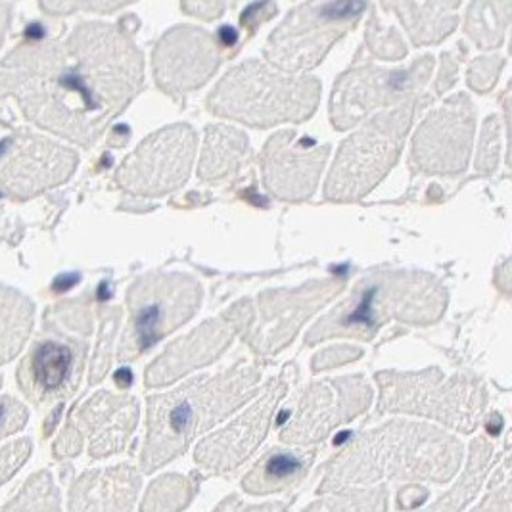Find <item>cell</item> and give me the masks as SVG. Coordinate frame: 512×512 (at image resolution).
Segmentation results:
<instances>
[{"mask_svg":"<svg viewBox=\"0 0 512 512\" xmlns=\"http://www.w3.org/2000/svg\"><path fill=\"white\" fill-rule=\"evenodd\" d=\"M317 102V81L280 77L256 60L231 71L210 98L215 114L257 127L305 119L315 112Z\"/></svg>","mask_w":512,"mask_h":512,"instance_id":"cell-5","label":"cell"},{"mask_svg":"<svg viewBox=\"0 0 512 512\" xmlns=\"http://www.w3.org/2000/svg\"><path fill=\"white\" fill-rule=\"evenodd\" d=\"M313 457L311 451L273 449L244 476L242 486L252 495H271L292 488L307 474Z\"/></svg>","mask_w":512,"mask_h":512,"instance_id":"cell-23","label":"cell"},{"mask_svg":"<svg viewBox=\"0 0 512 512\" xmlns=\"http://www.w3.org/2000/svg\"><path fill=\"white\" fill-rule=\"evenodd\" d=\"M142 83V56L114 25L83 24L64 41L25 43L0 71V94L48 131L93 144Z\"/></svg>","mask_w":512,"mask_h":512,"instance_id":"cell-1","label":"cell"},{"mask_svg":"<svg viewBox=\"0 0 512 512\" xmlns=\"http://www.w3.org/2000/svg\"><path fill=\"white\" fill-rule=\"evenodd\" d=\"M472 512H511V480L505 478L501 488L491 491L484 503Z\"/></svg>","mask_w":512,"mask_h":512,"instance_id":"cell-33","label":"cell"},{"mask_svg":"<svg viewBox=\"0 0 512 512\" xmlns=\"http://www.w3.org/2000/svg\"><path fill=\"white\" fill-rule=\"evenodd\" d=\"M139 419V405L133 397L100 392L73 411L62 436L54 443L58 459L75 457L89 440V453L104 459L125 447Z\"/></svg>","mask_w":512,"mask_h":512,"instance_id":"cell-11","label":"cell"},{"mask_svg":"<svg viewBox=\"0 0 512 512\" xmlns=\"http://www.w3.org/2000/svg\"><path fill=\"white\" fill-rule=\"evenodd\" d=\"M284 394L286 382L279 378L271 384L269 392L261 397L248 413H244L240 419L234 420L233 424H229L227 428H223L221 432L213 434L198 445V465L208 468L210 472H227L242 465L265 438L269 420Z\"/></svg>","mask_w":512,"mask_h":512,"instance_id":"cell-15","label":"cell"},{"mask_svg":"<svg viewBox=\"0 0 512 512\" xmlns=\"http://www.w3.org/2000/svg\"><path fill=\"white\" fill-rule=\"evenodd\" d=\"M196 493V484L185 476L167 474L158 478L142 501L140 512H179L187 507Z\"/></svg>","mask_w":512,"mask_h":512,"instance_id":"cell-27","label":"cell"},{"mask_svg":"<svg viewBox=\"0 0 512 512\" xmlns=\"http://www.w3.org/2000/svg\"><path fill=\"white\" fill-rule=\"evenodd\" d=\"M246 150V137L227 127H213L208 146L204 148V158L200 165V175L204 179H215L231 171L234 163Z\"/></svg>","mask_w":512,"mask_h":512,"instance_id":"cell-26","label":"cell"},{"mask_svg":"<svg viewBox=\"0 0 512 512\" xmlns=\"http://www.w3.org/2000/svg\"><path fill=\"white\" fill-rule=\"evenodd\" d=\"M386 503V488L380 486L367 491L353 489L340 495H330L309 505L303 512H386Z\"/></svg>","mask_w":512,"mask_h":512,"instance_id":"cell-29","label":"cell"},{"mask_svg":"<svg viewBox=\"0 0 512 512\" xmlns=\"http://www.w3.org/2000/svg\"><path fill=\"white\" fill-rule=\"evenodd\" d=\"M491 449L493 447L486 440H476L472 443L470 463L466 466L465 476L459 480L455 488L445 493L436 505H432L424 512H459L468 501H472L478 489L482 488V482L491 466Z\"/></svg>","mask_w":512,"mask_h":512,"instance_id":"cell-25","label":"cell"},{"mask_svg":"<svg viewBox=\"0 0 512 512\" xmlns=\"http://www.w3.org/2000/svg\"><path fill=\"white\" fill-rule=\"evenodd\" d=\"M409 121L411 108L401 106L376 117L359 135L351 137L340 148L326 196L332 200H355L367 194L396 162Z\"/></svg>","mask_w":512,"mask_h":512,"instance_id":"cell-7","label":"cell"},{"mask_svg":"<svg viewBox=\"0 0 512 512\" xmlns=\"http://www.w3.org/2000/svg\"><path fill=\"white\" fill-rule=\"evenodd\" d=\"M242 321L244 311L240 307H234L223 319H215L208 325L196 328L192 334L167 348L162 357L150 365L146 373V384L163 386L181 378L192 369L211 363L231 344L233 334L242 326Z\"/></svg>","mask_w":512,"mask_h":512,"instance_id":"cell-19","label":"cell"},{"mask_svg":"<svg viewBox=\"0 0 512 512\" xmlns=\"http://www.w3.org/2000/svg\"><path fill=\"white\" fill-rule=\"evenodd\" d=\"M371 399V386L361 376L315 384L303 396L296 417L282 430L280 440L300 445L319 442L338 424L363 413Z\"/></svg>","mask_w":512,"mask_h":512,"instance_id":"cell-13","label":"cell"},{"mask_svg":"<svg viewBox=\"0 0 512 512\" xmlns=\"http://www.w3.org/2000/svg\"><path fill=\"white\" fill-rule=\"evenodd\" d=\"M77 165L75 152L27 131L0 125V187L16 198H29L64 183Z\"/></svg>","mask_w":512,"mask_h":512,"instance_id":"cell-9","label":"cell"},{"mask_svg":"<svg viewBox=\"0 0 512 512\" xmlns=\"http://www.w3.org/2000/svg\"><path fill=\"white\" fill-rule=\"evenodd\" d=\"M27 422L24 403L10 396H0V440L22 430Z\"/></svg>","mask_w":512,"mask_h":512,"instance_id":"cell-31","label":"cell"},{"mask_svg":"<svg viewBox=\"0 0 512 512\" xmlns=\"http://www.w3.org/2000/svg\"><path fill=\"white\" fill-rule=\"evenodd\" d=\"M2 512H62L52 474L48 470L33 474Z\"/></svg>","mask_w":512,"mask_h":512,"instance_id":"cell-28","label":"cell"},{"mask_svg":"<svg viewBox=\"0 0 512 512\" xmlns=\"http://www.w3.org/2000/svg\"><path fill=\"white\" fill-rule=\"evenodd\" d=\"M463 461V445L442 430L396 420L361 436L326 468L319 491L371 486L382 480L449 482Z\"/></svg>","mask_w":512,"mask_h":512,"instance_id":"cell-2","label":"cell"},{"mask_svg":"<svg viewBox=\"0 0 512 512\" xmlns=\"http://www.w3.org/2000/svg\"><path fill=\"white\" fill-rule=\"evenodd\" d=\"M326 146L298 139L294 133H279L265 146V183L284 200H303L315 190L325 165Z\"/></svg>","mask_w":512,"mask_h":512,"instance_id":"cell-18","label":"cell"},{"mask_svg":"<svg viewBox=\"0 0 512 512\" xmlns=\"http://www.w3.org/2000/svg\"><path fill=\"white\" fill-rule=\"evenodd\" d=\"M363 4L332 2L305 4L286 24L280 25L269 43V58L284 70H300L317 64L330 45L346 33Z\"/></svg>","mask_w":512,"mask_h":512,"instance_id":"cell-10","label":"cell"},{"mask_svg":"<svg viewBox=\"0 0 512 512\" xmlns=\"http://www.w3.org/2000/svg\"><path fill=\"white\" fill-rule=\"evenodd\" d=\"M472 106L465 96L447 102L438 114L428 117L415 140V160L424 171H463L472 139Z\"/></svg>","mask_w":512,"mask_h":512,"instance_id":"cell-16","label":"cell"},{"mask_svg":"<svg viewBox=\"0 0 512 512\" xmlns=\"http://www.w3.org/2000/svg\"><path fill=\"white\" fill-rule=\"evenodd\" d=\"M77 373V353L70 344L48 338L39 342L25 357L18 382L25 396L35 403H48L66 396Z\"/></svg>","mask_w":512,"mask_h":512,"instance_id":"cell-20","label":"cell"},{"mask_svg":"<svg viewBox=\"0 0 512 512\" xmlns=\"http://www.w3.org/2000/svg\"><path fill=\"white\" fill-rule=\"evenodd\" d=\"M445 296L436 280L422 275H371L357 284L350 298L321 325L311 330V342L328 336H371L388 319L426 323L442 313Z\"/></svg>","mask_w":512,"mask_h":512,"instance_id":"cell-4","label":"cell"},{"mask_svg":"<svg viewBox=\"0 0 512 512\" xmlns=\"http://www.w3.org/2000/svg\"><path fill=\"white\" fill-rule=\"evenodd\" d=\"M33 328V303L24 294L0 288V365L16 357Z\"/></svg>","mask_w":512,"mask_h":512,"instance_id":"cell-24","label":"cell"},{"mask_svg":"<svg viewBox=\"0 0 512 512\" xmlns=\"http://www.w3.org/2000/svg\"><path fill=\"white\" fill-rule=\"evenodd\" d=\"M290 507V501L282 503V501H273V503H265V505H246L244 501H240L236 495L225 499L215 512H286Z\"/></svg>","mask_w":512,"mask_h":512,"instance_id":"cell-32","label":"cell"},{"mask_svg":"<svg viewBox=\"0 0 512 512\" xmlns=\"http://www.w3.org/2000/svg\"><path fill=\"white\" fill-rule=\"evenodd\" d=\"M139 489L140 474L133 466L91 470L73 484L70 512H131Z\"/></svg>","mask_w":512,"mask_h":512,"instance_id":"cell-21","label":"cell"},{"mask_svg":"<svg viewBox=\"0 0 512 512\" xmlns=\"http://www.w3.org/2000/svg\"><path fill=\"white\" fill-rule=\"evenodd\" d=\"M440 374H380L382 411H409L472 432L486 407L484 388L466 378L438 382Z\"/></svg>","mask_w":512,"mask_h":512,"instance_id":"cell-6","label":"cell"},{"mask_svg":"<svg viewBox=\"0 0 512 512\" xmlns=\"http://www.w3.org/2000/svg\"><path fill=\"white\" fill-rule=\"evenodd\" d=\"M219 64V50L202 29H171L154 52L158 85L167 93H185L200 87Z\"/></svg>","mask_w":512,"mask_h":512,"instance_id":"cell-14","label":"cell"},{"mask_svg":"<svg viewBox=\"0 0 512 512\" xmlns=\"http://www.w3.org/2000/svg\"><path fill=\"white\" fill-rule=\"evenodd\" d=\"M8 12H10V6L6 4H0V43L4 39V33H6V27H8Z\"/></svg>","mask_w":512,"mask_h":512,"instance_id":"cell-36","label":"cell"},{"mask_svg":"<svg viewBox=\"0 0 512 512\" xmlns=\"http://www.w3.org/2000/svg\"><path fill=\"white\" fill-rule=\"evenodd\" d=\"M31 449H33V443L27 438H22L0 449V486L6 484L25 465V461L31 455Z\"/></svg>","mask_w":512,"mask_h":512,"instance_id":"cell-30","label":"cell"},{"mask_svg":"<svg viewBox=\"0 0 512 512\" xmlns=\"http://www.w3.org/2000/svg\"><path fill=\"white\" fill-rule=\"evenodd\" d=\"M340 288L342 282H309L300 290L263 294L261 317L254 334H250V344L259 353L273 355L292 340L294 330L300 328L303 319L336 296Z\"/></svg>","mask_w":512,"mask_h":512,"instance_id":"cell-17","label":"cell"},{"mask_svg":"<svg viewBox=\"0 0 512 512\" xmlns=\"http://www.w3.org/2000/svg\"><path fill=\"white\" fill-rule=\"evenodd\" d=\"M426 495H428V491L424 488H420V486H407V488H403L399 491V507H401L407 499H411L409 511H411V509H417L419 505L424 503Z\"/></svg>","mask_w":512,"mask_h":512,"instance_id":"cell-34","label":"cell"},{"mask_svg":"<svg viewBox=\"0 0 512 512\" xmlns=\"http://www.w3.org/2000/svg\"><path fill=\"white\" fill-rule=\"evenodd\" d=\"M259 378L256 367H244L215 378H196L175 392L150 397L148 438L142 453L144 472L169 463L198 434L231 415L256 394Z\"/></svg>","mask_w":512,"mask_h":512,"instance_id":"cell-3","label":"cell"},{"mask_svg":"<svg viewBox=\"0 0 512 512\" xmlns=\"http://www.w3.org/2000/svg\"><path fill=\"white\" fill-rule=\"evenodd\" d=\"M202 298L200 284L187 275L140 279L129 294L131 326L121 346V359H133L152 348L173 328L190 319Z\"/></svg>","mask_w":512,"mask_h":512,"instance_id":"cell-8","label":"cell"},{"mask_svg":"<svg viewBox=\"0 0 512 512\" xmlns=\"http://www.w3.org/2000/svg\"><path fill=\"white\" fill-rule=\"evenodd\" d=\"M219 39H221V43H223L225 47H231L233 43H236V31L231 29V27H225V29L219 31Z\"/></svg>","mask_w":512,"mask_h":512,"instance_id":"cell-35","label":"cell"},{"mask_svg":"<svg viewBox=\"0 0 512 512\" xmlns=\"http://www.w3.org/2000/svg\"><path fill=\"white\" fill-rule=\"evenodd\" d=\"M196 148V135L187 125L167 127L144 140L117 173L129 192L158 196L187 181Z\"/></svg>","mask_w":512,"mask_h":512,"instance_id":"cell-12","label":"cell"},{"mask_svg":"<svg viewBox=\"0 0 512 512\" xmlns=\"http://www.w3.org/2000/svg\"><path fill=\"white\" fill-rule=\"evenodd\" d=\"M415 68L411 71H357L346 81L342 79L334 98H348V96L359 94V100H355L350 108H346L342 114L334 117L336 127L340 129L350 127L369 110H373V106L388 102L392 96H399L407 85L415 81L413 79Z\"/></svg>","mask_w":512,"mask_h":512,"instance_id":"cell-22","label":"cell"}]
</instances>
